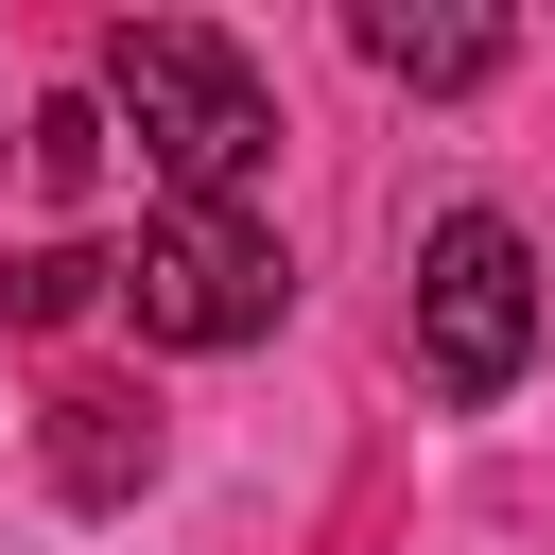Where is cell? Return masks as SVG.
Returning a JSON list of instances; mask_svg holds the SVG:
<instances>
[{
	"label": "cell",
	"mask_w": 555,
	"mask_h": 555,
	"mask_svg": "<svg viewBox=\"0 0 555 555\" xmlns=\"http://www.w3.org/2000/svg\"><path fill=\"white\" fill-rule=\"evenodd\" d=\"M52 486H69V503H139V486H156V416H139L121 382H69V399H52Z\"/></svg>",
	"instance_id": "cell-4"
},
{
	"label": "cell",
	"mask_w": 555,
	"mask_h": 555,
	"mask_svg": "<svg viewBox=\"0 0 555 555\" xmlns=\"http://www.w3.org/2000/svg\"><path fill=\"white\" fill-rule=\"evenodd\" d=\"M17 156H35V191H87V173H104V104H35Z\"/></svg>",
	"instance_id": "cell-7"
},
{
	"label": "cell",
	"mask_w": 555,
	"mask_h": 555,
	"mask_svg": "<svg viewBox=\"0 0 555 555\" xmlns=\"http://www.w3.org/2000/svg\"><path fill=\"white\" fill-rule=\"evenodd\" d=\"M347 35H364L382 87H486V69H503V17H399V0H364Z\"/></svg>",
	"instance_id": "cell-5"
},
{
	"label": "cell",
	"mask_w": 555,
	"mask_h": 555,
	"mask_svg": "<svg viewBox=\"0 0 555 555\" xmlns=\"http://www.w3.org/2000/svg\"><path fill=\"white\" fill-rule=\"evenodd\" d=\"M104 104L139 121V156H156L173 208H243L260 156H278V87H260L208 17H121V35H104Z\"/></svg>",
	"instance_id": "cell-1"
},
{
	"label": "cell",
	"mask_w": 555,
	"mask_h": 555,
	"mask_svg": "<svg viewBox=\"0 0 555 555\" xmlns=\"http://www.w3.org/2000/svg\"><path fill=\"white\" fill-rule=\"evenodd\" d=\"M538 364V243L503 208H451L416 243V382L434 399H503Z\"/></svg>",
	"instance_id": "cell-3"
},
{
	"label": "cell",
	"mask_w": 555,
	"mask_h": 555,
	"mask_svg": "<svg viewBox=\"0 0 555 555\" xmlns=\"http://www.w3.org/2000/svg\"><path fill=\"white\" fill-rule=\"evenodd\" d=\"M87 295H121V260H87V243H17L0 260V330H69Z\"/></svg>",
	"instance_id": "cell-6"
},
{
	"label": "cell",
	"mask_w": 555,
	"mask_h": 555,
	"mask_svg": "<svg viewBox=\"0 0 555 555\" xmlns=\"http://www.w3.org/2000/svg\"><path fill=\"white\" fill-rule=\"evenodd\" d=\"M121 312H139V347H260L278 312H295V260H278V225L260 208H156L139 243H121Z\"/></svg>",
	"instance_id": "cell-2"
}]
</instances>
